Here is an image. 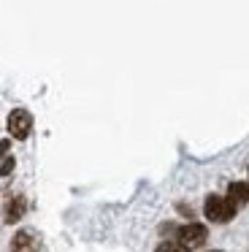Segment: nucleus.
Here are the masks:
<instances>
[{"label":"nucleus","instance_id":"f257e3e1","mask_svg":"<svg viewBox=\"0 0 249 252\" xmlns=\"http://www.w3.org/2000/svg\"><path fill=\"white\" fill-rule=\"evenodd\" d=\"M203 212H206V217H209L211 222L225 225V222H230V220L236 217L238 206L227 195H209L206 203H203Z\"/></svg>","mask_w":249,"mask_h":252},{"label":"nucleus","instance_id":"f03ea898","mask_svg":"<svg viewBox=\"0 0 249 252\" xmlns=\"http://www.w3.org/2000/svg\"><path fill=\"white\" fill-rule=\"evenodd\" d=\"M173 233H176L179 244H184L187 250L203 247L206 239H209V230H206V225H200V222H187V225H182V228H176Z\"/></svg>","mask_w":249,"mask_h":252},{"label":"nucleus","instance_id":"7ed1b4c3","mask_svg":"<svg viewBox=\"0 0 249 252\" xmlns=\"http://www.w3.org/2000/svg\"><path fill=\"white\" fill-rule=\"evenodd\" d=\"M32 130V114L27 109H14L8 114V133L16 141H25Z\"/></svg>","mask_w":249,"mask_h":252},{"label":"nucleus","instance_id":"20e7f679","mask_svg":"<svg viewBox=\"0 0 249 252\" xmlns=\"http://www.w3.org/2000/svg\"><path fill=\"white\" fill-rule=\"evenodd\" d=\"M41 250V241H38L35 230H16L14 239H11V252H38Z\"/></svg>","mask_w":249,"mask_h":252},{"label":"nucleus","instance_id":"39448f33","mask_svg":"<svg viewBox=\"0 0 249 252\" xmlns=\"http://www.w3.org/2000/svg\"><path fill=\"white\" fill-rule=\"evenodd\" d=\"M25 212H27L25 195H11L8 203H5V209H3V220L8 225H14V222H19V220L25 217Z\"/></svg>","mask_w":249,"mask_h":252},{"label":"nucleus","instance_id":"423d86ee","mask_svg":"<svg viewBox=\"0 0 249 252\" xmlns=\"http://www.w3.org/2000/svg\"><path fill=\"white\" fill-rule=\"evenodd\" d=\"M227 198H230L236 206L249 203V185L247 182H230V187H227Z\"/></svg>","mask_w":249,"mask_h":252},{"label":"nucleus","instance_id":"0eeeda50","mask_svg":"<svg viewBox=\"0 0 249 252\" xmlns=\"http://www.w3.org/2000/svg\"><path fill=\"white\" fill-rule=\"evenodd\" d=\"M155 252H189V250L184 244H179V241H160Z\"/></svg>","mask_w":249,"mask_h":252},{"label":"nucleus","instance_id":"6e6552de","mask_svg":"<svg viewBox=\"0 0 249 252\" xmlns=\"http://www.w3.org/2000/svg\"><path fill=\"white\" fill-rule=\"evenodd\" d=\"M14 165H16V160L8 155V158H5L3 163H0V176H11V171H14Z\"/></svg>","mask_w":249,"mask_h":252},{"label":"nucleus","instance_id":"1a4fd4ad","mask_svg":"<svg viewBox=\"0 0 249 252\" xmlns=\"http://www.w3.org/2000/svg\"><path fill=\"white\" fill-rule=\"evenodd\" d=\"M8 149H11V141H0V163L8 158Z\"/></svg>","mask_w":249,"mask_h":252},{"label":"nucleus","instance_id":"9d476101","mask_svg":"<svg viewBox=\"0 0 249 252\" xmlns=\"http://www.w3.org/2000/svg\"><path fill=\"white\" fill-rule=\"evenodd\" d=\"M211 252H217V250H211Z\"/></svg>","mask_w":249,"mask_h":252}]
</instances>
